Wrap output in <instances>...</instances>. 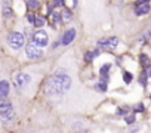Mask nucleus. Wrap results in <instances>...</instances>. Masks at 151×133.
Masks as SVG:
<instances>
[{"mask_svg": "<svg viewBox=\"0 0 151 133\" xmlns=\"http://www.w3.org/2000/svg\"><path fill=\"white\" fill-rule=\"evenodd\" d=\"M71 87V77L64 71L58 70L45 86V93L50 98H61L65 92H68Z\"/></svg>", "mask_w": 151, "mask_h": 133, "instance_id": "obj_1", "label": "nucleus"}, {"mask_svg": "<svg viewBox=\"0 0 151 133\" xmlns=\"http://www.w3.org/2000/svg\"><path fill=\"white\" fill-rule=\"evenodd\" d=\"M15 118V108L9 101H0V121L8 124Z\"/></svg>", "mask_w": 151, "mask_h": 133, "instance_id": "obj_2", "label": "nucleus"}, {"mask_svg": "<svg viewBox=\"0 0 151 133\" xmlns=\"http://www.w3.org/2000/svg\"><path fill=\"white\" fill-rule=\"evenodd\" d=\"M6 41H8V44H9L11 49L19 50V49H22V47L25 46V36H24L22 33H19V31H12V33L8 36Z\"/></svg>", "mask_w": 151, "mask_h": 133, "instance_id": "obj_3", "label": "nucleus"}, {"mask_svg": "<svg viewBox=\"0 0 151 133\" xmlns=\"http://www.w3.org/2000/svg\"><path fill=\"white\" fill-rule=\"evenodd\" d=\"M31 83V76L27 74V73H22V71H18L14 74V86L18 89V90H25L28 89Z\"/></svg>", "mask_w": 151, "mask_h": 133, "instance_id": "obj_4", "label": "nucleus"}, {"mask_svg": "<svg viewBox=\"0 0 151 133\" xmlns=\"http://www.w3.org/2000/svg\"><path fill=\"white\" fill-rule=\"evenodd\" d=\"M25 56H27L28 59L36 61V59L43 58V50H42V47H39L37 44H34V43L31 41V43H27V44H25Z\"/></svg>", "mask_w": 151, "mask_h": 133, "instance_id": "obj_5", "label": "nucleus"}, {"mask_svg": "<svg viewBox=\"0 0 151 133\" xmlns=\"http://www.w3.org/2000/svg\"><path fill=\"white\" fill-rule=\"evenodd\" d=\"M31 41L34 44H37L39 47H46L47 43H49V36H47V33L45 30H37L31 36Z\"/></svg>", "mask_w": 151, "mask_h": 133, "instance_id": "obj_6", "label": "nucleus"}, {"mask_svg": "<svg viewBox=\"0 0 151 133\" xmlns=\"http://www.w3.org/2000/svg\"><path fill=\"white\" fill-rule=\"evenodd\" d=\"M98 46H99V47H102V49H108V50L116 49V47L119 46V39H117V37L102 39V40H99V41H98Z\"/></svg>", "mask_w": 151, "mask_h": 133, "instance_id": "obj_7", "label": "nucleus"}, {"mask_svg": "<svg viewBox=\"0 0 151 133\" xmlns=\"http://www.w3.org/2000/svg\"><path fill=\"white\" fill-rule=\"evenodd\" d=\"M74 39H76V28H70V30H67L64 33V36L61 39V44L68 46V44H71L74 41Z\"/></svg>", "mask_w": 151, "mask_h": 133, "instance_id": "obj_8", "label": "nucleus"}, {"mask_svg": "<svg viewBox=\"0 0 151 133\" xmlns=\"http://www.w3.org/2000/svg\"><path fill=\"white\" fill-rule=\"evenodd\" d=\"M9 90H11L9 82L8 80H0V101H5L9 96Z\"/></svg>", "mask_w": 151, "mask_h": 133, "instance_id": "obj_9", "label": "nucleus"}, {"mask_svg": "<svg viewBox=\"0 0 151 133\" xmlns=\"http://www.w3.org/2000/svg\"><path fill=\"white\" fill-rule=\"evenodd\" d=\"M150 11H151V6H150L148 3H141V5H136V8H135V15H136V16H142V15H147Z\"/></svg>", "mask_w": 151, "mask_h": 133, "instance_id": "obj_10", "label": "nucleus"}, {"mask_svg": "<svg viewBox=\"0 0 151 133\" xmlns=\"http://www.w3.org/2000/svg\"><path fill=\"white\" fill-rule=\"evenodd\" d=\"M2 12H3V19H11L14 16V11H12V6L9 5V2H3Z\"/></svg>", "mask_w": 151, "mask_h": 133, "instance_id": "obj_11", "label": "nucleus"}, {"mask_svg": "<svg viewBox=\"0 0 151 133\" xmlns=\"http://www.w3.org/2000/svg\"><path fill=\"white\" fill-rule=\"evenodd\" d=\"M99 53H101V49H96V50H93V52H86V53H85V61H86V62H92L96 56H99Z\"/></svg>", "mask_w": 151, "mask_h": 133, "instance_id": "obj_12", "label": "nucleus"}, {"mask_svg": "<svg viewBox=\"0 0 151 133\" xmlns=\"http://www.w3.org/2000/svg\"><path fill=\"white\" fill-rule=\"evenodd\" d=\"M71 19H73V12L70 9H64V12H62V21L70 22Z\"/></svg>", "mask_w": 151, "mask_h": 133, "instance_id": "obj_13", "label": "nucleus"}, {"mask_svg": "<svg viewBox=\"0 0 151 133\" xmlns=\"http://www.w3.org/2000/svg\"><path fill=\"white\" fill-rule=\"evenodd\" d=\"M45 22H46V18L45 16H36V21H34V27H37V28H40V27H43L45 25Z\"/></svg>", "mask_w": 151, "mask_h": 133, "instance_id": "obj_14", "label": "nucleus"}, {"mask_svg": "<svg viewBox=\"0 0 151 133\" xmlns=\"http://www.w3.org/2000/svg\"><path fill=\"white\" fill-rule=\"evenodd\" d=\"M147 77H148V73H147V70L144 68V71L141 73V77H139V83H141V86H142V87H145V86H147Z\"/></svg>", "mask_w": 151, "mask_h": 133, "instance_id": "obj_15", "label": "nucleus"}, {"mask_svg": "<svg viewBox=\"0 0 151 133\" xmlns=\"http://www.w3.org/2000/svg\"><path fill=\"white\" fill-rule=\"evenodd\" d=\"M110 68H111V64H104V65H101V68H99V76H104V74H108V71H110Z\"/></svg>", "mask_w": 151, "mask_h": 133, "instance_id": "obj_16", "label": "nucleus"}, {"mask_svg": "<svg viewBox=\"0 0 151 133\" xmlns=\"http://www.w3.org/2000/svg\"><path fill=\"white\" fill-rule=\"evenodd\" d=\"M132 80H133V74H132V73L124 71V73H123V82H124L126 84H130V83H132Z\"/></svg>", "mask_w": 151, "mask_h": 133, "instance_id": "obj_17", "label": "nucleus"}, {"mask_svg": "<svg viewBox=\"0 0 151 133\" xmlns=\"http://www.w3.org/2000/svg\"><path fill=\"white\" fill-rule=\"evenodd\" d=\"M39 5H40V2H39V0H27V6H28L31 11L37 9V8H39Z\"/></svg>", "mask_w": 151, "mask_h": 133, "instance_id": "obj_18", "label": "nucleus"}, {"mask_svg": "<svg viewBox=\"0 0 151 133\" xmlns=\"http://www.w3.org/2000/svg\"><path fill=\"white\" fill-rule=\"evenodd\" d=\"M52 19H53V24H61V22H62V14L53 12V14H52Z\"/></svg>", "mask_w": 151, "mask_h": 133, "instance_id": "obj_19", "label": "nucleus"}, {"mask_svg": "<svg viewBox=\"0 0 151 133\" xmlns=\"http://www.w3.org/2000/svg\"><path fill=\"white\" fill-rule=\"evenodd\" d=\"M129 111H130V108L129 107H120V108H117V114L119 115H127L129 114Z\"/></svg>", "mask_w": 151, "mask_h": 133, "instance_id": "obj_20", "label": "nucleus"}, {"mask_svg": "<svg viewBox=\"0 0 151 133\" xmlns=\"http://www.w3.org/2000/svg\"><path fill=\"white\" fill-rule=\"evenodd\" d=\"M135 120H136L135 114H129V115H124V121H126V124H127V126H129V124H133V123H135Z\"/></svg>", "mask_w": 151, "mask_h": 133, "instance_id": "obj_21", "label": "nucleus"}, {"mask_svg": "<svg viewBox=\"0 0 151 133\" xmlns=\"http://www.w3.org/2000/svg\"><path fill=\"white\" fill-rule=\"evenodd\" d=\"M139 61H141L142 66L145 68V66H147V62H148V56H147L145 53H141V55H139Z\"/></svg>", "mask_w": 151, "mask_h": 133, "instance_id": "obj_22", "label": "nucleus"}, {"mask_svg": "<svg viewBox=\"0 0 151 133\" xmlns=\"http://www.w3.org/2000/svg\"><path fill=\"white\" fill-rule=\"evenodd\" d=\"M107 84H108V83H104V82H99V83L96 84V89H98L99 92H107Z\"/></svg>", "mask_w": 151, "mask_h": 133, "instance_id": "obj_23", "label": "nucleus"}, {"mask_svg": "<svg viewBox=\"0 0 151 133\" xmlns=\"http://www.w3.org/2000/svg\"><path fill=\"white\" fill-rule=\"evenodd\" d=\"M71 129H73V130H85V129H83V123H74V124L71 126Z\"/></svg>", "mask_w": 151, "mask_h": 133, "instance_id": "obj_24", "label": "nucleus"}, {"mask_svg": "<svg viewBox=\"0 0 151 133\" xmlns=\"http://www.w3.org/2000/svg\"><path fill=\"white\" fill-rule=\"evenodd\" d=\"M27 21H28L30 24H34V21H36V15H34L33 12L27 14Z\"/></svg>", "mask_w": 151, "mask_h": 133, "instance_id": "obj_25", "label": "nucleus"}, {"mask_svg": "<svg viewBox=\"0 0 151 133\" xmlns=\"http://www.w3.org/2000/svg\"><path fill=\"white\" fill-rule=\"evenodd\" d=\"M53 6H56V8L64 6V0H53Z\"/></svg>", "mask_w": 151, "mask_h": 133, "instance_id": "obj_26", "label": "nucleus"}, {"mask_svg": "<svg viewBox=\"0 0 151 133\" xmlns=\"http://www.w3.org/2000/svg\"><path fill=\"white\" fill-rule=\"evenodd\" d=\"M135 111H144V105H142V104H139V105L135 108Z\"/></svg>", "mask_w": 151, "mask_h": 133, "instance_id": "obj_27", "label": "nucleus"}, {"mask_svg": "<svg viewBox=\"0 0 151 133\" xmlns=\"http://www.w3.org/2000/svg\"><path fill=\"white\" fill-rule=\"evenodd\" d=\"M59 44H61V40H56V41L53 43V46H52V47H53V49H56V47H58Z\"/></svg>", "mask_w": 151, "mask_h": 133, "instance_id": "obj_28", "label": "nucleus"}, {"mask_svg": "<svg viewBox=\"0 0 151 133\" xmlns=\"http://www.w3.org/2000/svg\"><path fill=\"white\" fill-rule=\"evenodd\" d=\"M150 0H136V5H141V3H148Z\"/></svg>", "mask_w": 151, "mask_h": 133, "instance_id": "obj_29", "label": "nucleus"}, {"mask_svg": "<svg viewBox=\"0 0 151 133\" xmlns=\"http://www.w3.org/2000/svg\"><path fill=\"white\" fill-rule=\"evenodd\" d=\"M150 98H151V96H150Z\"/></svg>", "mask_w": 151, "mask_h": 133, "instance_id": "obj_30", "label": "nucleus"}]
</instances>
